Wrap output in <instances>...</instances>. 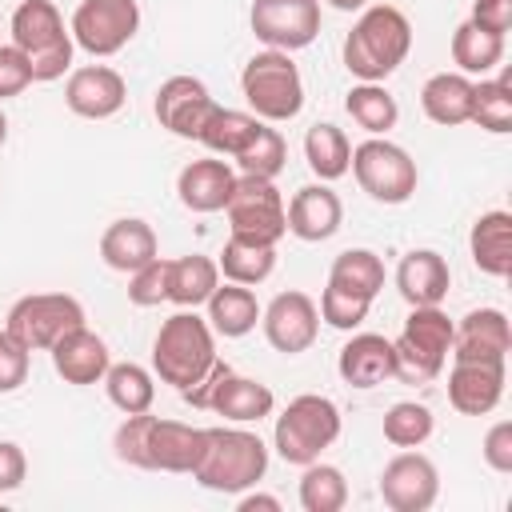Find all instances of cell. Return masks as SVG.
<instances>
[{
  "instance_id": "cell-1",
  "label": "cell",
  "mask_w": 512,
  "mask_h": 512,
  "mask_svg": "<svg viewBox=\"0 0 512 512\" xmlns=\"http://www.w3.org/2000/svg\"><path fill=\"white\" fill-rule=\"evenodd\" d=\"M412 52V24L396 4H368L344 36V68L356 80L384 84Z\"/></svg>"
},
{
  "instance_id": "cell-2",
  "label": "cell",
  "mask_w": 512,
  "mask_h": 512,
  "mask_svg": "<svg viewBox=\"0 0 512 512\" xmlns=\"http://www.w3.org/2000/svg\"><path fill=\"white\" fill-rule=\"evenodd\" d=\"M216 360V332L204 316H196V308L168 316L152 340V368L176 392H192L216 368Z\"/></svg>"
},
{
  "instance_id": "cell-3",
  "label": "cell",
  "mask_w": 512,
  "mask_h": 512,
  "mask_svg": "<svg viewBox=\"0 0 512 512\" xmlns=\"http://www.w3.org/2000/svg\"><path fill=\"white\" fill-rule=\"evenodd\" d=\"M268 472V444L248 428H208L204 452L192 468V480L208 492L240 496L256 488Z\"/></svg>"
},
{
  "instance_id": "cell-4",
  "label": "cell",
  "mask_w": 512,
  "mask_h": 512,
  "mask_svg": "<svg viewBox=\"0 0 512 512\" xmlns=\"http://www.w3.org/2000/svg\"><path fill=\"white\" fill-rule=\"evenodd\" d=\"M12 44L28 56L32 80L48 84L72 68L76 40L64 28V16L52 0H20L12 12Z\"/></svg>"
},
{
  "instance_id": "cell-5",
  "label": "cell",
  "mask_w": 512,
  "mask_h": 512,
  "mask_svg": "<svg viewBox=\"0 0 512 512\" xmlns=\"http://www.w3.org/2000/svg\"><path fill=\"white\" fill-rule=\"evenodd\" d=\"M340 408L320 396V392H304L296 400H288V408L276 416V428H272V448L280 452L284 464H312L320 460L324 448H332L340 440Z\"/></svg>"
},
{
  "instance_id": "cell-6",
  "label": "cell",
  "mask_w": 512,
  "mask_h": 512,
  "mask_svg": "<svg viewBox=\"0 0 512 512\" xmlns=\"http://www.w3.org/2000/svg\"><path fill=\"white\" fill-rule=\"evenodd\" d=\"M240 92H244L252 116H260L268 124H284V120L300 116V108H304L300 68L292 64L288 52H276V48H264L244 64Z\"/></svg>"
},
{
  "instance_id": "cell-7",
  "label": "cell",
  "mask_w": 512,
  "mask_h": 512,
  "mask_svg": "<svg viewBox=\"0 0 512 512\" xmlns=\"http://www.w3.org/2000/svg\"><path fill=\"white\" fill-rule=\"evenodd\" d=\"M396 348V376L404 384H428L444 372L448 352H452V320L440 304L412 308L400 336L392 340Z\"/></svg>"
},
{
  "instance_id": "cell-8",
  "label": "cell",
  "mask_w": 512,
  "mask_h": 512,
  "mask_svg": "<svg viewBox=\"0 0 512 512\" xmlns=\"http://www.w3.org/2000/svg\"><path fill=\"white\" fill-rule=\"evenodd\" d=\"M348 168H352L360 192H368L376 204H404V200H412L416 180H420L416 160L400 144H392L384 136H368L364 144H356Z\"/></svg>"
},
{
  "instance_id": "cell-9",
  "label": "cell",
  "mask_w": 512,
  "mask_h": 512,
  "mask_svg": "<svg viewBox=\"0 0 512 512\" xmlns=\"http://www.w3.org/2000/svg\"><path fill=\"white\" fill-rule=\"evenodd\" d=\"M228 212V228L232 236L240 240H252V244H280L284 232H288V220H284V196L272 180L264 176H236L232 184V196L224 204Z\"/></svg>"
},
{
  "instance_id": "cell-10",
  "label": "cell",
  "mask_w": 512,
  "mask_h": 512,
  "mask_svg": "<svg viewBox=\"0 0 512 512\" xmlns=\"http://www.w3.org/2000/svg\"><path fill=\"white\" fill-rule=\"evenodd\" d=\"M84 324V304L68 292H32L20 296L8 312V332L28 348V352H48L64 332Z\"/></svg>"
},
{
  "instance_id": "cell-11",
  "label": "cell",
  "mask_w": 512,
  "mask_h": 512,
  "mask_svg": "<svg viewBox=\"0 0 512 512\" xmlns=\"http://www.w3.org/2000/svg\"><path fill=\"white\" fill-rule=\"evenodd\" d=\"M76 48L88 56H116L140 32V4L136 0H80L68 24Z\"/></svg>"
},
{
  "instance_id": "cell-12",
  "label": "cell",
  "mask_w": 512,
  "mask_h": 512,
  "mask_svg": "<svg viewBox=\"0 0 512 512\" xmlns=\"http://www.w3.org/2000/svg\"><path fill=\"white\" fill-rule=\"evenodd\" d=\"M248 24L264 48L296 52L320 36V0H252Z\"/></svg>"
},
{
  "instance_id": "cell-13",
  "label": "cell",
  "mask_w": 512,
  "mask_h": 512,
  "mask_svg": "<svg viewBox=\"0 0 512 512\" xmlns=\"http://www.w3.org/2000/svg\"><path fill=\"white\" fill-rule=\"evenodd\" d=\"M260 324H264V340L284 352V356H300L316 344L320 336V308L308 292H276L268 300V308H260Z\"/></svg>"
},
{
  "instance_id": "cell-14",
  "label": "cell",
  "mask_w": 512,
  "mask_h": 512,
  "mask_svg": "<svg viewBox=\"0 0 512 512\" xmlns=\"http://www.w3.org/2000/svg\"><path fill=\"white\" fill-rule=\"evenodd\" d=\"M440 496V472L436 464L416 452V448H404L396 452L384 472H380V500L392 508V512H424L432 508Z\"/></svg>"
},
{
  "instance_id": "cell-15",
  "label": "cell",
  "mask_w": 512,
  "mask_h": 512,
  "mask_svg": "<svg viewBox=\"0 0 512 512\" xmlns=\"http://www.w3.org/2000/svg\"><path fill=\"white\" fill-rule=\"evenodd\" d=\"M152 112L160 120V128H168L180 140H200V128L208 124V116L216 112V100L208 92L204 80L196 76H168L156 88Z\"/></svg>"
},
{
  "instance_id": "cell-16",
  "label": "cell",
  "mask_w": 512,
  "mask_h": 512,
  "mask_svg": "<svg viewBox=\"0 0 512 512\" xmlns=\"http://www.w3.org/2000/svg\"><path fill=\"white\" fill-rule=\"evenodd\" d=\"M124 100H128V84L108 64H84L64 84V104L84 120H108L124 108Z\"/></svg>"
},
{
  "instance_id": "cell-17",
  "label": "cell",
  "mask_w": 512,
  "mask_h": 512,
  "mask_svg": "<svg viewBox=\"0 0 512 512\" xmlns=\"http://www.w3.org/2000/svg\"><path fill=\"white\" fill-rule=\"evenodd\" d=\"M504 396V360H452L448 404L460 416H488Z\"/></svg>"
},
{
  "instance_id": "cell-18",
  "label": "cell",
  "mask_w": 512,
  "mask_h": 512,
  "mask_svg": "<svg viewBox=\"0 0 512 512\" xmlns=\"http://www.w3.org/2000/svg\"><path fill=\"white\" fill-rule=\"evenodd\" d=\"M204 436L208 428L152 416L148 440H144V468L148 472H192L204 452Z\"/></svg>"
},
{
  "instance_id": "cell-19",
  "label": "cell",
  "mask_w": 512,
  "mask_h": 512,
  "mask_svg": "<svg viewBox=\"0 0 512 512\" xmlns=\"http://www.w3.org/2000/svg\"><path fill=\"white\" fill-rule=\"evenodd\" d=\"M284 220H288V232L304 244H320L328 236L340 232L344 224V204L340 196L320 180V184H304L292 192L288 208H284Z\"/></svg>"
},
{
  "instance_id": "cell-20",
  "label": "cell",
  "mask_w": 512,
  "mask_h": 512,
  "mask_svg": "<svg viewBox=\"0 0 512 512\" xmlns=\"http://www.w3.org/2000/svg\"><path fill=\"white\" fill-rule=\"evenodd\" d=\"M512 328L500 308H476L452 324V360H508Z\"/></svg>"
},
{
  "instance_id": "cell-21",
  "label": "cell",
  "mask_w": 512,
  "mask_h": 512,
  "mask_svg": "<svg viewBox=\"0 0 512 512\" xmlns=\"http://www.w3.org/2000/svg\"><path fill=\"white\" fill-rule=\"evenodd\" d=\"M48 352H52V368H56V376H64L68 384H80V388L100 384L104 372H108V364H112L108 344H104L88 324L64 332Z\"/></svg>"
},
{
  "instance_id": "cell-22",
  "label": "cell",
  "mask_w": 512,
  "mask_h": 512,
  "mask_svg": "<svg viewBox=\"0 0 512 512\" xmlns=\"http://www.w3.org/2000/svg\"><path fill=\"white\" fill-rule=\"evenodd\" d=\"M216 416L232 420V424H260L264 416H272L276 408V392L264 384V380H252V376H236L232 368L212 384L208 392V404Z\"/></svg>"
},
{
  "instance_id": "cell-23",
  "label": "cell",
  "mask_w": 512,
  "mask_h": 512,
  "mask_svg": "<svg viewBox=\"0 0 512 512\" xmlns=\"http://www.w3.org/2000/svg\"><path fill=\"white\" fill-rule=\"evenodd\" d=\"M336 372L344 384L352 388H376L384 384L388 376H396V348L388 336H376V332H356L340 356H336Z\"/></svg>"
},
{
  "instance_id": "cell-24",
  "label": "cell",
  "mask_w": 512,
  "mask_h": 512,
  "mask_svg": "<svg viewBox=\"0 0 512 512\" xmlns=\"http://www.w3.org/2000/svg\"><path fill=\"white\" fill-rule=\"evenodd\" d=\"M232 184H236L232 164L216 160V156H204V160H192V164L180 168L176 196L188 212H220L232 196Z\"/></svg>"
},
{
  "instance_id": "cell-25",
  "label": "cell",
  "mask_w": 512,
  "mask_h": 512,
  "mask_svg": "<svg viewBox=\"0 0 512 512\" xmlns=\"http://www.w3.org/2000/svg\"><path fill=\"white\" fill-rule=\"evenodd\" d=\"M396 288L400 296L412 304V308H424V304H444L448 288H452V268L440 252L432 248H412L400 268H396Z\"/></svg>"
},
{
  "instance_id": "cell-26",
  "label": "cell",
  "mask_w": 512,
  "mask_h": 512,
  "mask_svg": "<svg viewBox=\"0 0 512 512\" xmlns=\"http://www.w3.org/2000/svg\"><path fill=\"white\" fill-rule=\"evenodd\" d=\"M160 244H156V232L148 220L140 216H120L104 228L100 236V260L112 268V272H136L144 268L148 260H156Z\"/></svg>"
},
{
  "instance_id": "cell-27",
  "label": "cell",
  "mask_w": 512,
  "mask_h": 512,
  "mask_svg": "<svg viewBox=\"0 0 512 512\" xmlns=\"http://www.w3.org/2000/svg\"><path fill=\"white\" fill-rule=\"evenodd\" d=\"M468 252H472V264L484 276L504 280L512 272V216L500 212V208L476 216V224L468 232Z\"/></svg>"
},
{
  "instance_id": "cell-28",
  "label": "cell",
  "mask_w": 512,
  "mask_h": 512,
  "mask_svg": "<svg viewBox=\"0 0 512 512\" xmlns=\"http://www.w3.org/2000/svg\"><path fill=\"white\" fill-rule=\"evenodd\" d=\"M204 308H208L204 320L224 340H240L260 324V304H256V292L248 284H232V280L216 284V292L204 300Z\"/></svg>"
},
{
  "instance_id": "cell-29",
  "label": "cell",
  "mask_w": 512,
  "mask_h": 512,
  "mask_svg": "<svg viewBox=\"0 0 512 512\" xmlns=\"http://www.w3.org/2000/svg\"><path fill=\"white\" fill-rule=\"evenodd\" d=\"M420 108L432 124H444V128L468 124V116H472V80L464 72L428 76L424 88H420Z\"/></svg>"
},
{
  "instance_id": "cell-30",
  "label": "cell",
  "mask_w": 512,
  "mask_h": 512,
  "mask_svg": "<svg viewBox=\"0 0 512 512\" xmlns=\"http://www.w3.org/2000/svg\"><path fill=\"white\" fill-rule=\"evenodd\" d=\"M328 288L372 304L384 288V260L372 248H344L328 268Z\"/></svg>"
},
{
  "instance_id": "cell-31",
  "label": "cell",
  "mask_w": 512,
  "mask_h": 512,
  "mask_svg": "<svg viewBox=\"0 0 512 512\" xmlns=\"http://www.w3.org/2000/svg\"><path fill=\"white\" fill-rule=\"evenodd\" d=\"M220 284V268L212 256H176L168 260V300L180 308H200Z\"/></svg>"
},
{
  "instance_id": "cell-32",
  "label": "cell",
  "mask_w": 512,
  "mask_h": 512,
  "mask_svg": "<svg viewBox=\"0 0 512 512\" xmlns=\"http://www.w3.org/2000/svg\"><path fill=\"white\" fill-rule=\"evenodd\" d=\"M304 160L312 168L316 180H340L348 176V164H352V140L344 136V128L320 120L304 132Z\"/></svg>"
},
{
  "instance_id": "cell-33",
  "label": "cell",
  "mask_w": 512,
  "mask_h": 512,
  "mask_svg": "<svg viewBox=\"0 0 512 512\" xmlns=\"http://www.w3.org/2000/svg\"><path fill=\"white\" fill-rule=\"evenodd\" d=\"M216 268H220L224 280L252 288V284H264L276 272V248L272 244H252V240L228 236L224 252L216 256Z\"/></svg>"
},
{
  "instance_id": "cell-34",
  "label": "cell",
  "mask_w": 512,
  "mask_h": 512,
  "mask_svg": "<svg viewBox=\"0 0 512 512\" xmlns=\"http://www.w3.org/2000/svg\"><path fill=\"white\" fill-rule=\"evenodd\" d=\"M344 108H348V116H352L368 136H388V132L396 128V120H400L396 96H392L384 84H368V80H360L356 88H348Z\"/></svg>"
},
{
  "instance_id": "cell-35",
  "label": "cell",
  "mask_w": 512,
  "mask_h": 512,
  "mask_svg": "<svg viewBox=\"0 0 512 512\" xmlns=\"http://www.w3.org/2000/svg\"><path fill=\"white\" fill-rule=\"evenodd\" d=\"M260 116H252V112H240V108H220L216 104V112L208 116V124L200 128V144L208 148V152H216V156H240L244 148H248V140L260 132Z\"/></svg>"
},
{
  "instance_id": "cell-36",
  "label": "cell",
  "mask_w": 512,
  "mask_h": 512,
  "mask_svg": "<svg viewBox=\"0 0 512 512\" xmlns=\"http://www.w3.org/2000/svg\"><path fill=\"white\" fill-rule=\"evenodd\" d=\"M452 60L464 76H488L500 60H504V36L476 28L472 20H464L452 32Z\"/></svg>"
},
{
  "instance_id": "cell-37",
  "label": "cell",
  "mask_w": 512,
  "mask_h": 512,
  "mask_svg": "<svg viewBox=\"0 0 512 512\" xmlns=\"http://www.w3.org/2000/svg\"><path fill=\"white\" fill-rule=\"evenodd\" d=\"M472 124H480L492 136L512 132V76H480L472 80Z\"/></svg>"
},
{
  "instance_id": "cell-38",
  "label": "cell",
  "mask_w": 512,
  "mask_h": 512,
  "mask_svg": "<svg viewBox=\"0 0 512 512\" xmlns=\"http://www.w3.org/2000/svg\"><path fill=\"white\" fill-rule=\"evenodd\" d=\"M100 384H104L108 400H112L124 416H132V412H148L152 400H156V380H152V372H148L144 364H132V360H124V364H108V372H104Z\"/></svg>"
},
{
  "instance_id": "cell-39",
  "label": "cell",
  "mask_w": 512,
  "mask_h": 512,
  "mask_svg": "<svg viewBox=\"0 0 512 512\" xmlns=\"http://www.w3.org/2000/svg\"><path fill=\"white\" fill-rule=\"evenodd\" d=\"M348 504V480L336 464H304L300 476V508L304 512H340Z\"/></svg>"
},
{
  "instance_id": "cell-40",
  "label": "cell",
  "mask_w": 512,
  "mask_h": 512,
  "mask_svg": "<svg viewBox=\"0 0 512 512\" xmlns=\"http://www.w3.org/2000/svg\"><path fill=\"white\" fill-rule=\"evenodd\" d=\"M436 428V416L428 404H416V400H400L384 412V440L396 444V448H420Z\"/></svg>"
},
{
  "instance_id": "cell-41",
  "label": "cell",
  "mask_w": 512,
  "mask_h": 512,
  "mask_svg": "<svg viewBox=\"0 0 512 512\" xmlns=\"http://www.w3.org/2000/svg\"><path fill=\"white\" fill-rule=\"evenodd\" d=\"M284 160H288V144H284V136L264 120V124H260V132L248 140V148L236 156V168H240L244 176L276 180V176H280V168H284Z\"/></svg>"
},
{
  "instance_id": "cell-42",
  "label": "cell",
  "mask_w": 512,
  "mask_h": 512,
  "mask_svg": "<svg viewBox=\"0 0 512 512\" xmlns=\"http://www.w3.org/2000/svg\"><path fill=\"white\" fill-rule=\"evenodd\" d=\"M128 300L136 308H156L168 300V260H148L144 268L128 272Z\"/></svg>"
},
{
  "instance_id": "cell-43",
  "label": "cell",
  "mask_w": 512,
  "mask_h": 512,
  "mask_svg": "<svg viewBox=\"0 0 512 512\" xmlns=\"http://www.w3.org/2000/svg\"><path fill=\"white\" fill-rule=\"evenodd\" d=\"M320 320L328 324V328H340V332H352V328H360L364 320H368V300H356V296H348V292H336V288H328L324 284V296H320Z\"/></svg>"
},
{
  "instance_id": "cell-44",
  "label": "cell",
  "mask_w": 512,
  "mask_h": 512,
  "mask_svg": "<svg viewBox=\"0 0 512 512\" xmlns=\"http://www.w3.org/2000/svg\"><path fill=\"white\" fill-rule=\"evenodd\" d=\"M148 424H152V412H132L124 416V424L116 428L112 436V452L120 464H132V468H144V440H148Z\"/></svg>"
},
{
  "instance_id": "cell-45",
  "label": "cell",
  "mask_w": 512,
  "mask_h": 512,
  "mask_svg": "<svg viewBox=\"0 0 512 512\" xmlns=\"http://www.w3.org/2000/svg\"><path fill=\"white\" fill-rule=\"evenodd\" d=\"M28 364H32V352L8 328H0V392H16L28 380Z\"/></svg>"
},
{
  "instance_id": "cell-46",
  "label": "cell",
  "mask_w": 512,
  "mask_h": 512,
  "mask_svg": "<svg viewBox=\"0 0 512 512\" xmlns=\"http://www.w3.org/2000/svg\"><path fill=\"white\" fill-rule=\"evenodd\" d=\"M32 84V64L16 44H0V100L20 96Z\"/></svg>"
},
{
  "instance_id": "cell-47",
  "label": "cell",
  "mask_w": 512,
  "mask_h": 512,
  "mask_svg": "<svg viewBox=\"0 0 512 512\" xmlns=\"http://www.w3.org/2000/svg\"><path fill=\"white\" fill-rule=\"evenodd\" d=\"M484 464L500 476L512 472V420H496L488 432H484Z\"/></svg>"
},
{
  "instance_id": "cell-48",
  "label": "cell",
  "mask_w": 512,
  "mask_h": 512,
  "mask_svg": "<svg viewBox=\"0 0 512 512\" xmlns=\"http://www.w3.org/2000/svg\"><path fill=\"white\" fill-rule=\"evenodd\" d=\"M28 476V456L16 440H0V496L4 492H16Z\"/></svg>"
},
{
  "instance_id": "cell-49",
  "label": "cell",
  "mask_w": 512,
  "mask_h": 512,
  "mask_svg": "<svg viewBox=\"0 0 512 512\" xmlns=\"http://www.w3.org/2000/svg\"><path fill=\"white\" fill-rule=\"evenodd\" d=\"M468 20H472L476 28H484V32L504 36V32L512 28V0H476Z\"/></svg>"
},
{
  "instance_id": "cell-50",
  "label": "cell",
  "mask_w": 512,
  "mask_h": 512,
  "mask_svg": "<svg viewBox=\"0 0 512 512\" xmlns=\"http://www.w3.org/2000/svg\"><path fill=\"white\" fill-rule=\"evenodd\" d=\"M236 508H240V512H256V508H264V512H280V500H276V496L248 492V488H244V496L236 500Z\"/></svg>"
},
{
  "instance_id": "cell-51",
  "label": "cell",
  "mask_w": 512,
  "mask_h": 512,
  "mask_svg": "<svg viewBox=\"0 0 512 512\" xmlns=\"http://www.w3.org/2000/svg\"><path fill=\"white\" fill-rule=\"evenodd\" d=\"M336 12H360V8H368V0H328Z\"/></svg>"
},
{
  "instance_id": "cell-52",
  "label": "cell",
  "mask_w": 512,
  "mask_h": 512,
  "mask_svg": "<svg viewBox=\"0 0 512 512\" xmlns=\"http://www.w3.org/2000/svg\"><path fill=\"white\" fill-rule=\"evenodd\" d=\"M4 140H8V120H4V112H0V148H4Z\"/></svg>"
}]
</instances>
